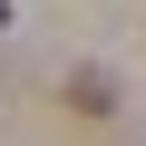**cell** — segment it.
<instances>
[{"instance_id":"1","label":"cell","mask_w":146,"mask_h":146,"mask_svg":"<svg viewBox=\"0 0 146 146\" xmlns=\"http://www.w3.org/2000/svg\"><path fill=\"white\" fill-rule=\"evenodd\" d=\"M0 20H10V0H0Z\"/></svg>"}]
</instances>
